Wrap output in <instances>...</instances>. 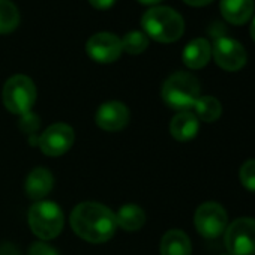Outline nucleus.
I'll return each instance as SVG.
<instances>
[{"label":"nucleus","instance_id":"f257e3e1","mask_svg":"<svg viewBox=\"0 0 255 255\" xmlns=\"http://www.w3.org/2000/svg\"><path fill=\"white\" fill-rule=\"evenodd\" d=\"M69 222L74 233L89 243L108 242L117 228L114 212L95 201H84L75 206Z\"/></svg>","mask_w":255,"mask_h":255},{"label":"nucleus","instance_id":"f03ea898","mask_svg":"<svg viewBox=\"0 0 255 255\" xmlns=\"http://www.w3.org/2000/svg\"><path fill=\"white\" fill-rule=\"evenodd\" d=\"M144 33L158 42H174L182 38L185 30L183 17L170 6L149 8L141 18Z\"/></svg>","mask_w":255,"mask_h":255},{"label":"nucleus","instance_id":"7ed1b4c3","mask_svg":"<svg viewBox=\"0 0 255 255\" xmlns=\"http://www.w3.org/2000/svg\"><path fill=\"white\" fill-rule=\"evenodd\" d=\"M200 98V83L197 77L189 72H176L170 75L162 86V99L173 108L189 111Z\"/></svg>","mask_w":255,"mask_h":255},{"label":"nucleus","instance_id":"20e7f679","mask_svg":"<svg viewBox=\"0 0 255 255\" xmlns=\"http://www.w3.org/2000/svg\"><path fill=\"white\" fill-rule=\"evenodd\" d=\"M30 230L41 240L56 239L63 230V212L54 201H38L29 209Z\"/></svg>","mask_w":255,"mask_h":255},{"label":"nucleus","instance_id":"39448f33","mask_svg":"<svg viewBox=\"0 0 255 255\" xmlns=\"http://www.w3.org/2000/svg\"><path fill=\"white\" fill-rule=\"evenodd\" d=\"M2 101L9 113L24 116L36 101V86L27 75H12L3 86Z\"/></svg>","mask_w":255,"mask_h":255},{"label":"nucleus","instance_id":"423d86ee","mask_svg":"<svg viewBox=\"0 0 255 255\" xmlns=\"http://www.w3.org/2000/svg\"><path fill=\"white\" fill-rule=\"evenodd\" d=\"M225 246L233 255H255V219L239 218L225 230Z\"/></svg>","mask_w":255,"mask_h":255},{"label":"nucleus","instance_id":"0eeeda50","mask_svg":"<svg viewBox=\"0 0 255 255\" xmlns=\"http://www.w3.org/2000/svg\"><path fill=\"white\" fill-rule=\"evenodd\" d=\"M194 222H195L197 231L203 237L216 239L227 230L228 216H227L225 209L221 204L215 201H207L198 206L195 216H194Z\"/></svg>","mask_w":255,"mask_h":255},{"label":"nucleus","instance_id":"6e6552de","mask_svg":"<svg viewBox=\"0 0 255 255\" xmlns=\"http://www.w3.org/2000/svg\"><path fill=\"white\" fill-rule=\"evenodd\" d=\"M212 54L216 65L230 72L242 69L248 60V54L243 45L239 41L227 36H219L215 39Z\"/></svg>","mask_w":255,"mask_h":255},{"label":"nucleus","instance_id":"1a4fd4ad","mask_svg":"<svg viewBox=\"0 0 255 255\" xmlns=\"http://www.w3.org/2000/svg\"><path fill=\"white\" fill-rule=\"evenodd\" d=\"M75 141V132L66 123H54L39 137V149L47 156H62Z\"/></svg>","mask_w":255,"mask_h":255},{"label":"nucleus","instance_id":"9d476101","mask_svg":"<svg viewBox=\"0 0 255 255\" xmlns=\"http://www.w3.org/2000/svg\"><path fill=\"white\" fill-rule=\"evenodd\" d=\"M86 51L95 62L111 63L122 54V39L110 32H98L89 38Z\"/></svg>","mask_w":255,"mask_h":255},{"label":"nucleus","instance_id":"9b49d317","mask_svg":"<svg viewBox=\"0 0 255 255\" xmlns=\"http://www.w3.org/2000/svg\"><path fill=\"white\" fill-rule=\"evenodd\" d=\"M129 110L125 104L119 101H108L98 108L95 122L104 131L117 132L129 123Z\"/></svg>","mask_w":255,"mask_h":255},{"label":"nucleus","instance_id":"f8f14e48","mask_svg":"<svg viewBox=\"0 0 255 255\" xmlns=\"http://www.w3.org/2000/svg\"><path fill=\"white\" fill-rule=\"evenodd\" d=\"M53 185L54 177L47 168H35L29 173L24 183V189L29 198L41 201L51 192Z\"/></svg>","mask_w":255,"mask_h":255},{"label":"nucleus","instance_id":"ddd939ff","mask_svg":"<svg viewBox=\"0 0 255 255\" xmlns=\"http://www.w3.org/2000/svg\"><path fill=\"white\" fill-rule=\"evenodd\" d=\"M200 122L192 111L177 113L170 123V134L177 141H189L197 137Z\"/></svg>","mask_w":255,"mask_h":255},{"label":"nucleus","instance_id":"4468645a","mask_svg":"<svg viewBox=\"0 0 255 255\" xmlns=\"http://www.w3.org/2000/svg\"><path fill=\"white\" fill-rule=\"evenodd\" d=\"M254 6V0H221L219 3L222 17L236 26H242L251 20Z\"/></svg>","mask_w":255,"mask_h":255},{"label":"nucleus","instance_id":"2eb2a0df","mask_svg":"<svg viewBox=\"0 0 255 255\" xmlns=\"http://www.w3.org/2000/svg\"><path fill=\"white\" fill-rule=\"evenodd\" d=\"M183 63L191 69L204 68L212 57V45L206 38L192 39L183 50Z\"/></svg>","mask_w":255,"mask_h":255},{"label":"nucleus","instance_id":"dca6fc26","mask_svg":"<svg viewBox=\"0 0 255 255\" xmlns=\"http://www.w3.org/2000/svg\"><path fill=\"white\" fill-rule=\"evenodd\" d=\"M189 237L182 230H170L161 240V255H191Z\"/></svg>","mask_w":255,"mask_h":255},{"label":"nucleus","instance_id":"f3484780","mask_svg":"<svg viewBox=\"0 0 255 255\" xmlns=\"http://www.w3.org/2000/svg\"><path fill=\"white\" fill-rule=\"evenodd\" d=\"M114 215L117 227L125 231H138L146 222V213L137 204H125Z\"/></svg>","mask_w":255,"mask_h":255},{"label":"nucleus","instance_id":"a211bd4d","mask_svg":"<svg viewBox=\"0 0 255 255\" xmlns=\"http://www.w3.org/2000/svg\"><path fill=\"white\" fill-rule=\"evenodd\" d=\"M194 110H195L194 114L197 116V119L207 122V123L218 120L222 113L221 102L213 96H200L194 105Z\"/></svg>","mask_w":255,"mask_h":255},{"label":"nucleus","instance_id":"6ab92c4d","mask_svg":"<svg viewBox=\"0 0 255 255\" xmlns=\"http://www.w3.org/2000/svg\"><path fill=\"white\" fill-rule=\"evenodd\" d=\"M20 23L18 8L11 0H0V33L6 35L17 29Z\"/></svg>","mask_w":255,"mask_h":255},{"label":"nucleus","instance_id":"aec40b11","mask_svg":"<svg viewBox=\"0 0 255 255\" xmlns=\"http://www.w3.org/2000/svg\"><path fill=\"white\" fill-rule=\"evenodd\" d=\"M149 47V38L143 30H129L122 38V50L129 54H140Z\"/></svg>","mask_w":255,"mask_h":255},{"label":"nucleus","instance_id":"412c9836","mask_svg":"<svg viewBox=\"0 0 255 255\" xmlns=\"http://www.w3.org/2000/svg\"><path fill=\"white\" fill-rule=\"evenodd\" d=\"M240 182L248 191L255 192V159L246 161L242 165V168H240Z\"/></svg>","mask_w":255,"mask_h":255},{"label":"nucleus","instance_id":"4be33fe9","mask_svg":"<svg viewBox=\"0 0 255 255\" xmlns=\"http://www.w3.org/2000/svg\"><path fill=\"white\" fill-rule=\"evenodd\" d=\"M29 255H59V252L45 242H35L29 249Z\"/></svg>","mask_w":255,"mask_h":255},{"label":"nucleus","instance_id":"5701e85b","mask_svg":"<svg viewBox=\"0 0 255 255\" xmlns=\"http://www.w3.org/2000/svg\"><path fill=\"white\" fill-rule=\"evenodd\" d=\"M89 2L96 9H108L116 3V0H89Z\"/></svg>","mask_w":255,"mask_h":255},{"label":"nucleus","instance_id":"b1692460","mask_svg":"<svg viewBox=\"0 0 255 255\" xmlns=\"http://www.w3.org/2000/svg\"><path fill=\"white\" fill-rule=\"evenodd\" d=\"M0 255H20V251L11 243H5L0 246Z\"/></svg>","mask_w":255,"mask_h":255},{"label":"nucleus","instance_id":"393cba45","mask_svg":"<svg viewBox=\"0 0 255 255\" xmlns=\"http://www.w3.org/2000/svg\"><path fill=\"white\" fill-rule=\"evenodd\" d=\"M183 2H186L191 6H206L212 2V0H183Z\"/></svg>","mask_w":255,"mask_h":255},{"label":"nucleus","instance_id":"a878e982","mask_svg":"<svg viewBox=\"0 0 255 255\" xmlns=\"http://www.w3.org/2000/svg\"><path fill=\"white\" fill-rule=\"evenodd\" d=\"M251 36H252V39L255 42V17H254V20L251 23Z\"/></svg>","mask_w":255,"mask_h":255},{"label":"nucleus","instance_id":"bb28decb","mask_svg":"<svg viewBox=\"0 0 255 255\" xmlns=\"http://www.w3.org/2000/svg\"><path fill=\"white\" fill-rule=\"evenodd\" d=\"M141 3H147V5H155V3H159L161 0H138Z\"/></svg>","mask_w":255,"mask_h":255},{"label":"nucleus","instance_id":"cd10ccee","mask_svg":"<svg viewBox=\"0 0 255 255\" xmlns=\"http://www.w3.org/2000/svg\"><path fill=\"white\" fill-rule=\"evenodd\" d=\"M221 255H233V254H230V252H225V254H221Z\"/></svg>","mask_w":255,"mask_h":255}]
</instances>
